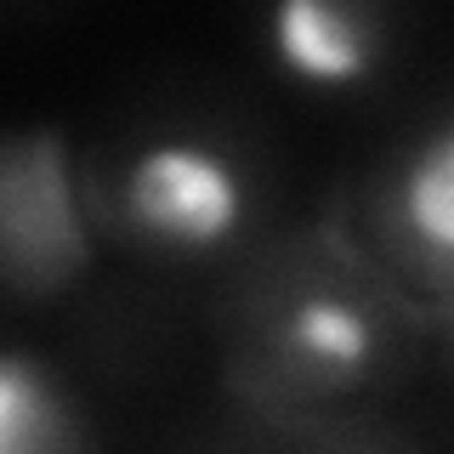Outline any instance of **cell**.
Instances as JSON below:
<instances>
[{"instance_id":"6da1fadb","label":"cell","mask_w":454,"mask_h":454,"mask_svg":"<svg viewBox=\"0 0 454 454\" xmlns=\"http://www.w3.org/2000/svg\"><path fill=\"white\" fill-rule=\"evenodd\" d=\"M409 318L415 312L387 290V273H369L340 250L318 262L290 255L245 295L233 340L239 392L290 415L375 397L403 369Z\"/></svg>"},{"instance_id":"7a4b0ae2","label":"cell","mask_w":454,"mask_h":454,"mask_svg":"<svg viewBox=\"0 0 454 454\" xmlns=\"http://www.w3.org/2000/svg\"><path fill=\"white\" fill-rule=\"evenodd\" d=\"M114 239L153 262H222L255 233L262 182L216 131H153L114 160L97 188Z\"/></svg>"},{"instance_id":"3957f363","label":"cell","mask_w":454,"mask_h":454,"mask_svg":"<svg viewBox=\"0 0 454 454\" xmlns=\"http://www.w3.org/2000/svg\"><path fill=\"white\" fill-rule=\"evenodd\" d=\"M369 222L403 290L420 284L454 301V108L426 120L375 170Z\"/></svg>"},{"instance_id":"277c9868","label":"cell","mask_w":454,"mask_h":454,"mask_svg":"<svg viewBox=\"0 0 454 454\" xmlns=\"http://www.w3.org/2000/svg\"><path fill=\"white\" fill-rule=\"evenodd\" d=\"M0 239L18 295H57L85 273L91 245L63 170V142L51 131H23L0 153Z\"/></svg>"},{"instance_id":"5b68a950","label":"cell","mask_w":454,"mask_h":454,"mask_svg":"<svg viewBox=\"0 0 454 454\" xmlns=\"http://www.w3.org/2000/svg\"><path fill=\"white\" fill-rule=\"evenodd\" d=\"M262 51L312 97L369 91L392 57V12L335 6V0H290L262 18Z\"/></svg>"},{"instance_id":"8992f818","label":"cell","mask_w":454,"mask_h":454,"mask_svg":"<svg viewBox=\"0 0 454 454\" xmlns=\"http://www.w3.org/2000/svg\"><path fill=\"white\" fill-rule=\"evenodd\" d=\"M0 454H91L80 403L28 352L0 364Z\"/></svg>"}]
</instances>
